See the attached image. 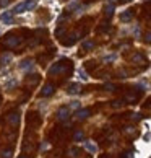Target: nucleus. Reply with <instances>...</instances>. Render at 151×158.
<instances>
[{"label":"nucleus","instance_id":"19","mask_svg":"<svg viewBox=\"0 0 151 158\" xmlns=\"http://www.w3.org/2000/svg\"><path fill=\"white\" fill-rule=\"evenodd\" d=\"M132 62H137V64H141V62H145V57L141 56V54H135L132 57Z\"/></svg>","mask_w":151,"mask_h":158},{"label":"nucleus","instance_id":"8","mask_svg":"<svg viewBox=\"0 0 151 158\" xmlns=\"http://www.w3.org/2000/svg\"><path fill=\"white\" fill-rule=\"evenodd\" d=\"M7 119H8V122H10V124H13V126H18V122H20V114H18V113H10Z\"/></svg>","mask_w":151,"mask_h":158},{"label":"nucleus","instance_id":"34","mask_svg":"<svg viewBox=\"0 0 151 158\" xmlns=\"http://www.w3.org/2000/svg\"><path fill=\"white\" fill-rule=\"evenodd\" d=\"M145 108H151V98L148 99V103H146V104H145Z\"/></svg>","mask_w":151,"mask_h":158},{"label":"nucleus","instance_id":"11","mask_svg":"<svg viewBox=\"0 0 151 158\" xmlns=\"http://www.w3.org/2000/svg\"><path fill=\"white\" fill-rule=\"evenodd\" d=\"M114 10H115V3L111 0V2L107 3V7H106V18H111V16L114 15Z\"/></svg>","mask_w":151,"mask_h":158},{"label":"nucleus","instance_id":"18","mask_svg":"<svg viewBox=\"0 0 151 158\" xmlns=\"http://www.w3.org/2000/svg\"><path fill=\"white\" fill-rule=\"evenodd\" d=\"M137 98H138V95H137V93H129V95L125 96V101L133 103V101H137Z\"/></svg>","mask_w":151,"mask_h":158},{"label":"nucleus","instance_id":"16","mask_svg":"<svg viewBox=\"0 0 151 158\" xmlns=\"http://www.w3.org/2000/svg\"><path fill=\"white\" fill-rule=\"evenodd\" d=\"M18 85V80L16 78H10L7 83H5V90H10V88H15V86Z\"/></svg>","mask_w":151,"mask_h":158},{"label":"nucleus","instance_id":"27","mask_svg":"<svg viewBox=\"0 0 151 158\" xmlns=\"http://www.w3.org/2000/svg\"><path fill=\"white\" fill-rule=\"evenodd\" d=\"M122 158H135V155H133V152H125Z\"/></svg>","mask_w":151,"mask_h":158},{"label":"nucleus","instance_id":"17","mask_svg":"<svg viewBox=\"0 0 151 158\" xmlns=\"http://www.w3.org/2000/svg\"><path fill=\"white\" fill-rule=\"evenodd\" d=\"M73 140L75 142H81V140H85V134L78 131V132H75V135H73Z\"/></svg>","mask_w":151,"mask_h":158},{"label":"nucleus","instance_id":"20","mask_svg":"<svg viewBox=\"0 0 151 158\" xmlns=\"http://www.w3.org/2000/svg\"><path fill=\"white\" fill-rule=\"evenodd\" d=\"M11 155H13V152H11L10 148H7V150H3L2 153H0V158H11Z\"/></svg>","mask_w":151,"mask_h":158},{"label":"nucleus","instance_id":"32","mask_svg":"<svg viewBox=\"0 0 151 158\" xmlns=\"http://www.w3.org/2000/svg\"><path fill=\"white\" fill-rule=\"evenodd\" d=\"M119 77H120V78H127V72H125V70H120V72H119Z\"/></svg>","mask_w":151,"mask_h":158},{"label":"nucleus","instance_id":"21","mask_svg":"<svg viewBox=\"0 0 151 158\" xmlns=\"http://www.w3.org/2000/svg\"><path fill=\"white\" fill-rule=\"evenodd\" d=\"M93 48H94V43H93V41H85V43H83V49L85 51L93 49Z\"/></svg>","mask_w":151,"mask_h":158},{"label":"nucleus","instance_id":"35","mask_svg":"<svg viewBox=\"0 0 151 158\" xmlns=\"http://www.w3.org/2000/svg\"><path fill=\"white\" fill-rule=\"evenodd\" d=\"M122 2H124V3H129V2H132V0H122Z\"/></svg>","mask_w":151,"mask_h":158},{"label":"nucleus","instance_id":"30","mask_svg":"<svg viewBox=\"0 0 151 158\" xmlns=\"http://www.w3.org/2000/svg\"><path fill=\"white\" fill-rule=\"evenodd\" d=\"M132 119H133V121H140V119H141V114H138V113L132 114Z\"/></svg>","mask_w":151,"mask_h":158},{"label":"nucleus","instance_id":"33","mask_svg":"<svg viewBox=\"0 0 151 158\" xmlns=\"http://www.w3.org/2000/svg\"><path fill=\"white\" fill-rule=\"evenodd\" d=\"M122 104H124L122 101H114V108H119V106H122Z\"/></svg>","mask_w":151,"mask_h":158},{"label":"nucleus","instance_id":"36","mask_svg":"<svg viewBox=\"0 0 151 158\" xmlns=\"http://www.w3.org/2000/svg\"><path fill=\"white\" fill-rule=\"evenodd\" d=\"M20 158H26V156H20Z\"/></svg>","mask_w":151,"mask_h":158},{"label":"nucleus","instance_id":"1","mask_svg":"<svg viewBox=\"0 0 151 158\" xmlns=\"http://www.w3.org/2000/svg\"><path fill=\"white\" fill-rule=\"evenodd\" d=\"M20 43H21V39H20L18 36H15V34H8V36L3 39V48H5V49H13V48H16Z\"/></svg>","mask_w":151,"mask_h":158},{"label":"nucleus","instance_id":"4","mask_svg":"<svg viewBox=\"0 0 151 158\" xmlns=\"http://www.w3.org/2000/svg\"><path fill=\"white\" fill-rule=\"evenodd\" d=\"M89 114H91V111H89L88 108H83V109H77V114H75V118H77V121H85Z\"/></svg>","mask_w":151,"mask_h":158},{"label":"nucleus","instance_id":"6","mask_svg":"<svg viewBox=\"0 0 151 158\" xmlns=\"http://www.w3.org/2000/svg\"><path fill=\"white\" fill-rule=\"evenodd\" d=\"M80 91H81V85L80 83H72L70 86H68V90H67L68 95H78Z\"/></svg>","mask_w":151,"mask_h":158},{"label":"nucleus","instance_id":"29","mask_svg":"<svg viewBox=\"0 0 151 158\" xmlns=\"http://www.w3.org/2000/svg\"><path fill=\"white\" fill-rule=\"evenodd\" d=\"M10 3V0H0V8H3V7H7V5Z\"/></svg>","mask_w":151,"mask_h":158},{"label":"nucleus","instance_id":"3","mask_svg":"<svg viewBox=\"0 0 151 158\" xmlns=\"http://www.w3.org/2000/svg\"><path fill=\"white\" fill-rule=\"evenodd\" d=\"M70 118V108H60L57 111V119L59 121H68Z\"/></svg>","mask_w":151,"mask_h":158},{"label":"nucleus","instance_id":"26","mask_svg":"<svg viewBox=\"0 0 151 158\" xmlns=\"http://www.w3.org/2000/svg\"><path fill=\"white\" fill-rule=\"evenodd\" d=\"M124 132H125V134H135V129L130 126V127H125V129H124Z\"/></svg>","mask_w":151,"mask_h":158},{"label":"nucleus","instance_id":"10","mask_svg":"<svg viewBox=\"0 0 151 158\" xmlns=\"http://www.w3.org/2000/svg\"><path fill=\"white\" fill-rule=\"evenodd\" d=\"M132 18H133V11L132 10H125L124 13H120V21H124V23L130 21Z\"/></svg>","mask_w":151,"mask_h":158},{"label":"nucleus","instance_id":"28","mask_svg":"<svg viewBox=\"0 0 151 158\" xmlns=\"http://www.w3.org/2000/svg\"><path fill=\"white\" fill-rule=\"evenodd\" d=\"M145 41H146L148 44H151V31H148L146 34H145Z\"/></svg>","mask_w":151,"mask_h":158},{"label":"nucleus","instance_id":"22","mask_svg":"<svg viewBox=\"0 0 151 158\" xmlns=\"http://www.w3.org/2000/svg\"><path fill=\"white\" fill-rule=\"evenodd\" d=\"M78 77H80L81 80H83V81L88 80V75H86V72H85L83 69H80V70H78Z\"/></svg>","mask_w":151,"mask_h":158},{"label":"nucleus","instance_id":"13","mask_svg":"<svg viewBox=\"0 0 151 158\" xmlns=\"http://www.w3.org/2000/svg\"><path fill=\"white\" fill-rule=\"evenodd\" d=\"M11 20H13V13H11V11L0 15V21H3V23H11Z\"/></svg>","mask_w":151,"mask_h":158},{"label":"nucleus","instance_id":"2","mask_svg":"<svg viewBox=\"0 0 151 158\" xmlns=\"http://www.w3.org/2000/svg\"><path fill=\"white\" fill-rule=\"evenodd\" d=\"M83 147H85L86 152H89L91 155H96V153H97V145L93 142V140H85Z\"/></svg>","mask_w":151,"mask_h":158},{"label":"nucleus","instance_id":"5","mask_svg":"<svg viewBox=\"0 0 151 158\" xmlns=\"http://www.w3.org/2000/svg\"><path fill=\"white\" fill-rule=\"evenodd\" d=\"M34 65H36V64H34L33 59H26V60H23V62L20 64V69L25 70V72H30V70L34 69Z\"/></svg>","mask_w":151,"mask_h":158},{"label":"nucleus","instance_id":"7","mask_svg":"<svg viewBox=\"0 0 151 158\" xmlns=\"http://www.w3.org/2000/svg\"><path fill=\"white\" fill-rule=\"evenodd\" d=\"M54 90H55L54 85H46L44 88L41 90V96H50L52 93H54Z\"/></svg>","mask_w":151,"mask_h":158},{"label":"nucleus","instance_id":"9","mask_svg":"<svg viewBox=\"0 0 151 158\" xmlns=\"http://www.w3.org/2000/svg\"><path fill=\"white\" fill-rule=\"evenodd\" d=\"M62 62H55L54 65H52L50 69H49V75H55V73H59V72H62Z\"/></svg>","mask_w":151,"mask_h":158},{"label":"nucleus","instance_id":"14","mask_svg":"<svg viewBox=\"0 0 151 158\" xmlns=\"http://www.w3.org/2000/svg\"><path fill=\"white\" fill-rule=\"evenodd\" d=\"M11 59H13L11 54H3L2 57H0V64H2V65H8V64L11 62Z\"/></svg>","mask_w":151,"mask_h":158},{"label":"nucleus","instance_id":"25","mask_svg":"<svg viewBox=\"0 0 151 158\" xmlns=\"http://www.w3.org/2000/svg\"><path fill=\"white\" fill-rule=\"evenodd\" d=\"M68 108H70V109H80V101H72Z\"/></svg>","mask_w":151,"mask_h":158},{"label":"nucleus","instance_id":"15","mask_svg":"<svg viewBox=\"0 0 151 158\" xmlns=\"http://www.w3.org/2000/svg\"><path fill=\"white\" fill-rule=\"evenodd\" d=\"M38 5V0H26L25 2V8H26V11H30V10H33L34 7Z\"/></svg>","mask_w":151,"mask_h":158},{"label":"nucleus","instance_id":"24","mask_svg":"<svg viewBox=\"0 0 151 158\" xmlns=\"http://www.w3.org/2000/svg\"><path fill=\"white\" fill-rule=\"evenodd\" d=\"M115 59H117V56L111 54V56H106V57H104V62H112V60H115Z\"/></svg>","mask_w":151,"mask_h":158},{"label":"nucleus","instance_id":"12","mask_svg":"<svg viewBox=\"0 0 151 158\" xmlns=\"http://www.w3.org/2000/svg\"><path fill=\"white\" fill-rule=\"evenodd\" d=\"M23 11H26V8H25V2H21V3L16 5V7H13L11 13H13V15H20V13H23Z\"/></svg>","mask_w":151,"mask_h":158},{"label":"nucleus","instance_id":"23","mask_svg":"<svg viewBox=\"0 0 151 158\" xmlns=\"http://www.w3.org/2000/svg\"><path fill=\"white\" fill-rule=\"evenodd\" d=\"M68 153H70V156H78V153H80V148H77V147H72L70 150H68Z\"/></svg>","mask_w":151,"mask_h":158},{"label":"nucleus","instance_id":"31","mask_svg":"<svg viewBox=\"0 0 151 158\" xmlns=\"http://www.w3.org/2000/svg\"><path fill=\"white\" fill-rule=\"evenodd\" d=\"M104 88H106L107 91H112V90H114V85H112V83H106V86H104Z\"/></svg>","mask_w":151,"mask_h":158}]
</instances>
